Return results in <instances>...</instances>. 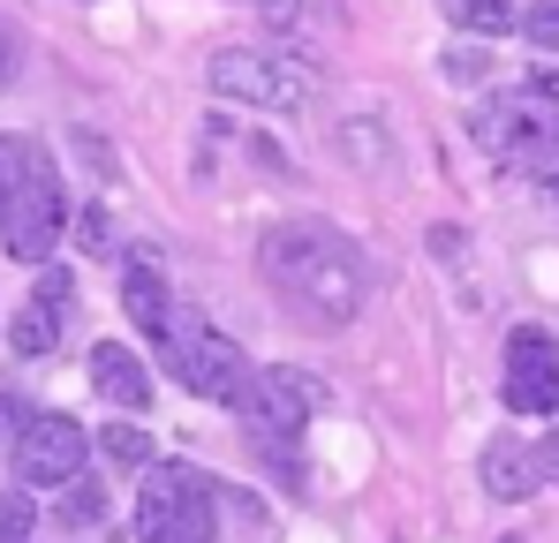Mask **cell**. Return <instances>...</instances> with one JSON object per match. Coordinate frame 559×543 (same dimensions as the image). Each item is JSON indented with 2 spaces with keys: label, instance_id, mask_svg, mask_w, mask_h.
Segmentation results:
<instances>
[{
  "label": "cell",
  "instance_id": "cell-18",
  "mask_svg": "<svg viewBox=\"0 0 559 543\" xmlns=\"http://www.w3.org/2000/svg\"><path fill=\"white\" fill-rule=\"evenodd\" d=\"M8 76H15V31H8V15H0V90H8Z\"/></svg>",
  "mask_w": 559,
  "mask_h": 543
},
{
  "label": "cell",
  "instance_id": "cell-20",
  "mask_svg": "<svg viewBox=\"0 0 559 543\" xmlns=\"http://www.w3.org/2000/svg\"><path fill=\"white\" fill-rule=\"evenodd\" d=\"M545 460H552V475H559V431H552V446H545Z\"/></svg>",
  "mask_w": 559,
  "mask_h": 543
},
{
  "label": "cell",
  "instance_id": "cell-10",
  "mask_svg": "<svg viewBox=\"0 0 559 543\" xmlns=\"http://www.w3.org/2000/svg\"><path fill=\"white\" fill-rule=\"evenodd\" d=\"M545 475H552V460H545V446H530V438H491V446L476 452V483H484L499 506L530 498Z\"/></svg>",
  "mask_w": 559,
  "mask_h": 543
},
{
  "label": "cell",
  "instance_id": "cell-6",
  "mask_svg": "<svg viewBox=\"0 0 559 543\" xmlns=\"http://www.w3.org/2000/svg\"><path fill=\"white\" fill-rule=\"evenodd\" d=\"M159 355H167V370L182 377L197 400H227V408H235V400L250 393V377H258V370H250V355H242L227 333H212V325H189V317L175 325V340H167Z\"/></svg>",
  "mask_w": 559,
  "mask_h": 543
},
{
  "label": "cell",
  "instance_id": "cell-21",
  "mask_svg": "<svg viewBox=\"0 0 559 543\" xmlns=\"http://www.w3.org/2000/svg\"><path fill=\"white\" fill-rule=\"evenodd\" d=\"M552 204H559V174H552Z\"/></svg>",
  "mask_w": 559,
  "mask_h": 543
},
{
  "label": "cell",
  "instance_id": "cell-22",
  "mask_svg": "<svg viewBox=\"0 0 559 543\" xmlns=\"http://www.w3.org/2000/svg\"><path fill=\"white\" fill-rule=\"evenodd\" d=\"M114 543H129V536H114Z\"/></svg>",
  "mask_w": 559,
  "mask_h": 543
},
{
  "label": "cell",
  "instance_id": "cell-14",
  "mask_svg": "<svg viewBox=\"0 0 559 543\" xmlns=\"http://www.w3.org/2000/svg\"><path fill=\"white\" fill-rule=\"evenodd\" d=\"M98 452H106V460H114V468H129V475H144V468H159V460H152V438H144V431H136V423H106V431H98Z\"/></svg>",
  "mask_w": 559,
  "mask_h": 543
},
{
  "label": "cell",
  "instance_id": "cell-15",
  "mask_svg": "<svg viewBox=\"0 0 559 543\" xmlns=\"http://www.w3.org/2000/svg\"><path fill=\"white\" fill-rule=\"evenodd\" d=\"M53 521H61V529H98V521H106V491H98L92 475H76V483L61 491V506H53Z\"/></svg>",
  "mask_w": 559,
  "mask_h": 543
},
{
  "label": "cell",
  "instance_id": "cell-3",
  "mask_svg": "<svg viewBox=\"0 0 559 543\" xmlns=\"http://www.w3.org/2000/svg\"><path fill=\"white\" fill-rule=\"evenodd\" d=\"M136 543H219V491H212V475H197L182 460L144 468Z\"/></svg>",
  "mask_w": 559,
  "mask_h": 543
},
{
  "label": "cell",
  "instance_id": "cell-1",
  "mask_svg": "<svg viewBox=\"0 0 559 543\" xmlns=\"http://www.w3.org/2000/svg\"><path fill=\"white\" fill-rule=\"evenodd\" d=\"M258 272H265L273 302L295 325H310V333H348L364 317V302H371L364 250L341 227H325V219H280V227H265Z\"/></svg>",
  "mask_w": 559,
  "mask_h": 543
},
{
  "label": "cell",
  "instance_id": "cell-17",
  "mask_svg": "<svg viewBox=\"0 0 559 543\" xmlns=\"http://www.w3.org/2000/svg\"><path fill=\"white\" fill-rule=\"evenodd\" d=\"M522 38L545 46V53H559V0H537V8L522 15Z\"/></svg>",
  "mask_w": 559,
  "mask_h": 543
},
{
  "label": "cell",
  "instance_id": "cell-9",
  "mask_svg": "<svg viewBox=\"0 0 559 543\" xmlns=\"http://www.w3.org/2000/svg\"><path fill=\"white\" fill-rule=\"evenodd\" d=\"M69 310H76V279H69V272H38L31 302H23V310H15V325H8L15 355H53V348H61V333H69Z\"/></svg>",
  "mask_w": 559,
  "mask_h": 543
},
{
  "label": "cell",
  "instance_id": "cell-8",
  "mask_svg": "<svg viewBox=\"0 0 559 543\" xmlns=\"http://www.w3.org/2000/svg\"><path fill=\"white\" fill-rule=\"evenodd\" d=\"M318 393H325V385H318L310 370L273 362V370H258V377H250V393H242L235 408H242V415H250V431L280 452L295 431H302V423H310V415H318Z\"/></svg>",
  "mask_w": 559,
  "mask_h": 543
},
{
  "label": "cell",
  "instance_id": "cell-5",
  "mask_svg": "<svg viewBox=\"0 0 559 543\" xmlns=\"http://www.w3.org/2000/svg\"><path fill=\"white\" fill-rule=\"evenodd\" d=\"M8 460H15V483H38V491H69L92 460V431L61 408L46 415H23V431L8 438Z\"/></svg>",
  "mask_w": 559,
  "mask_h": 543
},
{
  "label": "cell",
  "instance_id": "cell-19",
  "mask_svg": "<svg viewBox=\"0 0 559 543\" xmlns=\"http://www.w3.org/2000/svg\"><path fill=\"white\" fill-rule=\"evenodd\" d=\"M23 431V408H15V393H0V438H15Z\"/></svg>",
  "mask_w": 559,
  "mask_h": 543
},
{
  "label": "cell",
  "instance_id": "cell-7",
  "mask_svg": "<svg viewBox=\"0 0 559 543\" xmlns=\"http://www.w3.org/2000/svg\"><path fill=\"white\" fill-rule=\"evenodd\" d=\"M499 393L514 415H559V333L514 325L507 355H499Z\"/></svg>",
  "mask_w": 559,
  "mask_h": 543
},
{
  "label": "cell",
  "instance_id": "cell-13",
  "mask_svg": "<svg viewBox=\"0 0 559 543\" xmlns=\"http://www.w3.org/2000/svg\"><path fill=\"white\" fill-rule=\"evenodd\" d=\"M439 8H447V23L468 31V38H507L514 31V8L507 0H439Z\"/></svg>",
  "mask_w": 559,
  "mask_h": 543
},
{
  "label": "cell",
  "instance_id": "cell-4",
  "mask_svg": "<svg viewBox=\"0 0 559 543\" xmlns=\"http://www.w3.org/2000/svg\"><path fill=\"white\" fill-rule=\"evenodd\" d=\"M212 90L227 106H250V113H302L310 106V69L295 53H265V46H219L212 53Z\"/></svg>",
  "mask_w": 559,
  "mask_h": 543
},
{
  "label": "cell",
  "instance_id": "cell-2",
  "mask_svg": "<svg viewBox=\"0 0 559 543\" xmlns=\"http://www.w3.org/2000/svg\"><path fill=\"white\" fill-rule=\"evenodd\" d=\"M61 227H69V196H61L53 159L31 136H0V242H8V257L46 265Z\"/></svg>",
  "mask_w": 559,
  "mask_h": 543
},
{
  "label": "cell",
  "instance_id": "cell-12",
  "mask_svg": "<svg viewBox=\"0 0 559 543\" xmlns=\"http://www.w3.org/2000/svg\"><path fill=\"white\" fill-rule=\"evenodd\" d=\"M92 385H98V400H114V408H129V415H144L159 393H152V370L129 355L121 340H106V348H92Z\"/></svg>",
  "mask_w": 559,
  "mask_h": 543
},
{
  "label": "cell",
  "instance_id": "cell-11",
  "mask_svg": "<svg viewBox=\"0 0 559 543\" xmlns=\"http://www.w3.org/2000/svg\"><path fill=\"white\" fill-rule=\"evenodd\" d=\"M121 310H129V325H136V333H152L159 348H167V340H175V325H182L175 287H167V272L152 265V257H129V272H121Z\"/></svg>",
  "mask_w": 559,
  "mask_h": 543
},
{
  "label": "cell",
  "instance_id": "cell-16",
  "mask_svg": "<svg viewBox=\"0 0 559 543\" xmlns=\"http://www.w3.org/2000/svg\"><path fill=\"white\" fill-rule=\"evenodd\" d=\"M31 529H38V506L23 491H0V543H31Z\"/></svg>",
  "mask_w": 559,
  "mask_h": 543
}]
</instances>
